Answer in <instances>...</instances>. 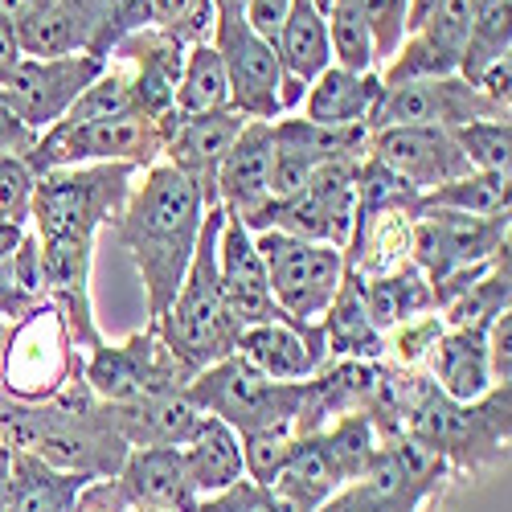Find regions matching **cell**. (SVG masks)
Instances as JSON below:
<instances>
[{"label":"cell","mask_w":512,"mask_h":512,"mask_svg":"<svg viewBox=\"0 0 512 512\" xmlns=\"http://www.w3.org/2000/svg\"><path fill=\"white\" fill-rule=\"evenodd\" d=\"M328 25V50H332V66L353 70V74H373L377 70V54H373V33L361 21V13L349 0H332V9L324 13Z\"/></svg>","instance_id":"37"},{"label":"cell","mask_w":512,"mask_h":512,"mask_svg":"<svg viewBox=\"0 0 512 512\" xmlns=\"http://www.w3.org/2000/svg\"><path fill=\"white\" fill-rule=\"evenodd\" d=\"M107 0H46L33 17L17 21V46L29 58L91 54L103 29Z\"/></svg>","instance_id":"23"},{"label":"cell","mask_w":512,"mask_h":512,"mask_svg":"<svg viewBox=\"0 0 512 512\" xmlns=\"http://www.w3.org/2000/svg\"><path fill=\"white\" fill-rule=\"evenodd\" d=\"M455 144L480 173H512V119H476L455 127Z\"/></svg>","instance_id":"39"},{"label":"cell","mask_w":512,"mask_h":512,"mask_svg":"<svg viewBox=\"0 0 512 512\" xmlns=\"http://www.w3.org/2000/svg\"><path fill=\"white\" fill-rule=\"evenodd\" d=\"M185 54H189V46H181V41L168 37L164 29L148 25L132 37H123L107 58L132 70V107L152 119H164L177 99V78H181Z\"/></svg>","instance_id":"19"},{"label":"cell","mask_w":512,"mask_h":512,"mask_svg":"<svg viewBox=\"0 0 512 512\" xmlns=\"http://www.w3.org/2000/svg\"><path fill=\"white\" fill-rule=\"evenodd\" d=\"M361 300H365V316L373 320V328L381 336H386L390 328H398L402 320L435 312V291H431V283H426V275L414 263L402 267V271L381 275V279H365L361 283Z\"/></svg>","instance_id":"33"},{"label":"cell","mask_w":512,"mask_h":512,"mask_svg":"<svg viewBox=\"0 0 512 512\" xmlns=\"http://www.w3.org/2000/svg\"><path fill=\"white\" fill-rule=\"evenodd\" d=\"M218 21H246V0H213Z\"/></svg>","instance_id":"54"},{"label":"cell","mask_w":512,"mask_h":512,"mask_svg":"<svg viewBox=\"0 0 512 512\" xmlns=\"http://www.w3.org/2000/svg\"><path fill=\"white\" fill-rule=\"evenodd\" d=\"M21 46H17V25L5 17V9H0V82H5L13 74V66L21 62Z\"/></svg>","instance_id":"51"},{"label":"cell","mask_w":512,"mask_h":512,"mask_svg":"<svg viewBox=\"0 0 512 512\" xmlns=\"http://www.w3.org/2000/svg\"><path fill=\"white\" fill-rule=\"evenodd\" d=\"M320 332H324L328 361H381V353H386V336L365 316L361 283L349 271H345V283H340L332 308L320 316Z\"/></svg>","instance_id":"30"},{"label":"cell","mask_w":512,"mask_h":512,"mask_svg":"<svg viewBox=\"0 0 512 512\" xmlns=\"http://www.w3.org/2000/svg\"><path fill=\"white\" fill-rule=\"evenodd\" d=\"M275 58H279V70L295 82H304V87L332 66L328 25L312 0H291V9L279 25V37H275Z\"/></svg>","instance_id":"32"},{"label":"cell","mask_w":512,"mask_h":512,"mask_svg":"<svg viewBox=\"0 0 512 512\" xmlns=\"http://www.w3.org/2000/svg\"><path fill=\"white\" fill-rule=\"evenodd\" d=\"M33 185H37V173L25 164V156H0V218L29 226Z\"/></svg>","instance_id":"45"},{"label":"cell","mask_w":512,"mask_h":512,"mask_svg":"<svg viewBox=\"0 0 512 512\" xmlns=\"http://www.w3.org/2000/svg\"><path fill=\"white\" fill-rule=\"evenodd\" d=\"M37 144V132L13 111V103L0 91V156H29Z\"/></svg>","instance_id":"49"},{"label":"cell","mask_w":512,"mask_h":512,"mask_svg":"<svg viewBox=\"0 0 512 512\" xmlns=\"http://www.w3.org/2000/svg\"><path fill=\"white\" fill-rule=\"evenodd\" d=\"M451 488L455 476L443 459L422 451L406 435H394L377 447L357 480H349L316 512H431Z\"/></svg>","instance_id":"5"},{"label":"cell","mask_w":512,"mask_h":512,"mask_svg":"<svg viewBox=\"0 0 512 512\" xmlns=\"http://www.w3.org/2000/svg\"><path fill=\"white\" fill-rule=\"evenodd\" d=\"M119 484L127 488L132 504L164 512H193L201 500L181 447H132L119 467Z\"/></svg>","instance_id":"24"},{"label":"cell","mask_w":512,"mask_h":512,"mask_svg":"<svg viewBox=\"0 0 512 512\" xmlns=\"http://www.w3.org/2000/svg\"><path fill=\"white\" fill-rule=\"evenodd\" d=\"M91 484V476L62 472V467L41 463L37 455L13 451L9 467V492L0 512H74L82 488Z\"/></svg>","instance_id":"29"},{"label":"cell","mask_w":512,"mask_h":512,"mask_svg":"<svg viewBox=\"0 0 512 512\" xmlns=\"http://www.w3.org/2000/svg\"><path fill=\"white\" fill-rule=\"evenodd\" d=\"M250 119H242L238 111H213V115H181L177 107L160 119L164 132V152L160 160L181 168L185 177H193L209 201V209L218 205V168L230 152V144L238 140V132Z\"/></svg>","instance_id":"17"},{"label":"cell","mask_w":512,"mask_h":512,"mask_svg":"<svg viewBox=\"0 0 512 512\" xmlns=\"http://www.w3.org/2000/svg\"><path fill=\"white\" fill-rule=\"evenodd\" d=\"M205 213H209V201L201 185L185 177L181 168L156 160L136 177L123 209L107 226L144 283L148 324H156L168 312V304L177 300L205 226Z\"/></svg>","instance_id":"2"},{"label":"cell","mask_w":512,"mask_h":512,"mask_svg":"<svg viewBox=\"0 0 512 512\" xmlns=\"http://www.w3.org/2000/svg\"><path fill=\"white\" fill-rule=\"evenodd\" d=\"M312 5H316L320 13H328V9H332V0H312Z\"/></svg>","instance_id":"56"},{"label":"cell","mask_w":512,"mask_h":512,"mask_svg":"<svg viewBox=\"0 0 512 512\" xmlns=\"http://www.w3.org/2000/svg\"><path fill=\"white\" fill-rule=\"evenodd\" d=\"M459 74V58L447 54L443 46H435L426 33H406L402 46L390 54V62L377 70L381 87H394V82H422V78H451Z\"/></svg>","instance_id":"38"},{"label":"cell","mask_w":512,"mask_h":512,"mask_svg":"<svg viewBox=\"0 0 512 512\" xmlns=\"http://www.w3.org/2000/svg\"><path fill=\"white\" fill-rule=\"evenodd\" d=\"M287 9H291V0H246V25L259 33L263 41H271V46H275Z\"/></svg>","instance_id":"50"},{"label":"cell","mask_w":512,"mask_h":512,"mask_svg":"<svg viewBox=\"0 0 512 512\" xmlns=\"http://www.w3.org/2000/svg\"><path fill=\"white\" fill-rule=\"evenodd\" d=\"M345 472L336 467L324 435H295L291 455L283 463L279 480L271 484V492L291 508V512H316L320 504H328L340 488H345Z\"/></svg>","instance_id":"27"},{"label":"cell","mask_w":512,"mask_h":512,"mask_svg":"<svg viewBox=\"0 0 512 512\" xmlns=\"http://www.w3.org/2000/svg\"><path fill=\"white\" fill-rule=\"evenodd\" d=\"M46 0H0V9H5V17L17 25V21H25V17H33Z\"/></svg>","instance_id":"53"},{"label":"cell","mask_w":512,"mask_h":512,"mask_svg":"<svg viewBox=\"0 0 512 512\" xmlns=\"http://www.w3.org/2000/svg\"><path fill=\"white\" fill-rule=\"evenodd\" d=\"M5 340H9V324L0 320V369H5ZM0 394H5V390H0Z\"/></svg>","instance_id":"55"},{"label":"cell","mask_w":512,"mask_h":512,"mask_svg":"<svg viewBox=\"0 0 512 512\" xmlns=\"http://www.w3.org/2000/svg\"><path fill=\"white\" fill-rule=\"evenodd\" d=\"M209 46L222 54V66L230 78V111H238L242 119L275 123L283 70L271 41H263L246 21H218Z\"/></svg>","instance_id":"15"},{"label":"cell","mask_w":512,"mask_h":512,"mask_svg":"<svg viewBox=\"0 0 512 512\" xmlns=\"http://www.w3.org/2000/svg\"><path fill=\"white\" fill-rule=\"evenodd\" d=\"M82 369V353L74 349L70 324L54 304H33L25 316L9 324L5 340V369H0V390L13 402H50L66 390V381Z\"/></svg>","instance_id":"8"},{"label":"cell","mask_w":512,"mask_h":512,"mask_svg":"<svg viewBox=\"0 0 512 512\" xmlns=\"http://www.w3.org/2000/svg\"><path fill=\"white\" fill-rule=\"evenodd\" d=\"M357 164L361 160L320 164L304 189H295L291 197H271L246 230L250 234L279 230L304 242H324L345 250L357 222Z\"/></svg>","instance_id":"10"},{"label":"cell","mask_w":512,"mask_h":512,"mask_svg":"<svg viewBox=\"0 0 512 512\" xmlns=\"http://www.w3.org/2000/svg\"><path fill=\"white\" fill-rule=\"evenodd\" d=\"M25 234H29L25 222H5V218H0V267L13 263V254H17V246L25 242Z\"/></svg>","instance_id":"52"},{"label":"cell","mask_w":512,"mask_h":512,"mask_svg":"<svg viewBox=\"0 0 512 512\" xmlns=\"http://www.w3.org/2000/svg\"><path fill=\"white\" fill-rule=\"evenodd\" d=\"M185 467H189V480L197 488V496H213V492H226L238 480H246L242 472V439L238 431L222 418H201V426L193 431V439L181 447Z\"/></svg>","instance_id":"31"},{"label":"cell","mask_w":512,"mask_h":512,"mask_svg":"<svg viewBox=\"0 0 512 512\" xmlns=\"http://www.w3.org/2000/svg\"><path fill=\"white\" fill-rule=\"evenodd\" d=\"M422 205L472 213V218H496V213H508L512 205V173H480V168H472L467 177L431 189L422 197Z\"/></svg>","instance_id":"36"},{"label":"cell","mask_w":512,"mask_h":512,"mask_svg":"<svg viewBox=\"0 0 512 512\" xmlns=\"http://www.w3.org/2000/svg\"><path fill=\"white\" fill-rule=\"evenodd\" d=\"M218 283H222V300L230 316L242 328L283 320L275 308L271 283H267L263 254L254 246V234L238 218H230V213L222 218V230H218Z\"/></svg>","instance_id":"18"},{"label":"cell","mask_w":512,"mask_h":512,"mask_svg":"<svg viewBox=\"0 0 512 512\" xmlns=\"http://www.w3.org/2000/svg\"><path fill=\"white\" fill-rule=\"evenodd\" d=\"M136 177L127 164H74L50 168L33 185L29 230L41 250V300L62 312L78 353L107 340L95 316V246Z\"/></svg>","instance_id":"1"},{"label":"cell","mask_w":512,"mask_h":512,"mask_svg":"<svg viewBox=\"0 0 512 512\" xmlns=\"http://www.w3.org/2000/svg\"><path fill=\"white\" fill-rule=\"evenodd\" d=\"M369 156L406 181L418 197L472 173V164L455 144V132H443V127H377L369 136Z\"/></svg>","instance_id":"16"},{"label":"cell","mask_w":512,"mask_h":512,"mask_svg":"<svg viewBox=\"0 0 512 512\" xmlns=\"http://www.w3.org/2000/svg\"><path fill=\"white\" fill-rule=\"evenodd\" d=\"M476 119H508V111L492 107L472 82L451 74L381 87V99L369 115V132H377V127H443V132H455V127Z\"/></svg>","instance_id":"13"},{"label":"cell","mask_w":512,"mask_h":512,"mask_svg":"<svg viewBox=\"0 0 512 512\" xmlns=\"http://www.w3.org/2000/svg\"><path fill=\"white\" fill-rule=\"evenodd\" d=\"M132 496H127V488L119 484V476L111 480H91L87 488H82L74 512H132Z\"/></svg>","instance_id":"48"},{"label":"cell","mask_w":512,"mask_h":512,"mask_svg":"<svg viewBox=\"0 0 512 512\" xmlns=\"http://www.w3.org/2000/svg\"><path fill=\"white\" fill-rule=\"evenodd\" d=\"M160 152H164L160 119L132 107V111L91 119V123L58 119L54 127H46L37 136L25 164L37 177L50 173V168H74V164H127L136 173H144V168L160 160Z\"/></svg>","instance_id":"6"},{"label":"cell","mask_w":512,"mask_h":512,"mask_svg":"<svg viewBox=\"0 0 512 512\" xmlns=\"http://www.w3.org/2000/svg\"><path fill=\"white\" fill-rule=\"evenodd\" d=\"M443 328L447 324L439 312H422L414 320H402L398 328L386 332V353H381V361L394 365V369H426Z\"/></svg>","instance_id":"41"},{"label":"cell","mask_w":512,"mask_h":512,"mask_svg":"<svg viewBox=\"0 0 512 512\" xmlns=\"http://www.w3.org/2000/svg\"><path fill=\"white\" fill-rule=\"evenodd\" d=\"M508 230L512 218L496 213V218H472V213L455 209H431L422 205L414 218V246L410 263L426 275V283H443L467 267L492 263L500 250H508Z\"/></svg>","instance_id":"12"},{"label":"cell","mask_w":512,"mask_h":512,"mask_svg":"<svg viewBox=\"0 0 512 512\" xmlns=\"http://www.w3.org/2000/svg\"><path fill=\"white\" fill-rule=\"evenodd\" d=\"M103 66L107 58H95V54H58V58L25 54L13 66V74L0 82V91L13 103V111L41 136L74 107V99L103 74Z\"/></svg>","instance_id":"14"},{"label":"cell","mask_w":512,"mask_h":512,"mask_svg":"<svg viewBox=\"0 0 512 512\" xmlns=\"http://www.w3.org/2000/svg\"><path fill=\"white\" fill-rule=\"evenodd\" d=\"M152 25V0H107V13H103V29L95 37V58H107L123 37H132L140 29Z\"/></svg>","instance_id":"44"},{"label":"cell","mask_w":512,"mask_h":512,"mask_svg":"<svg viewBox=\"0 0 512 512\" xmlns=\"http://www.w3.org/2000/svg\"><path fill=\"white\" fill-rule=\"evenodd\" d=\"M500 312H512V246L500 250L488 263V271L467 291H459L439 316L447 328H480L484 332Z\"/></svg>","instance_id":"34"},{"label":"cell","mask_w":512,"mask_h":512,"mask_svg":"<svg viewBox=\"0 0 512 512\" xmlns=\"http://www.w3.org/2000/svg\"><path fill=\"white\" fill-rule=\"evenodd\" d=\"M381 99V78L373 74H353L328 66L320 78L308 82V95L300 115L320 123V127H369V115Z\"/></svg>","instance_id":"28"},{"label":"cell","mask_w":512,"mask_h":512,"mask_svg":"<svg viewBox=\"0 0 512 512\" xmlns=\"http://www.w3.org/2000/svg\"><path fill=\"white\" fill-rule=\"evenodd\" d=\"M107 414H111V426L119 431V439L127 447H185L193 439V431L201 426V418H205L185 390L107 406Z\"/></svg>","instance_id":"25"},{"label":"cell","mask_w":512,"mask_h":512,"mask_svg":"<svg viewBox=\"0 0 512 512\" xmlns=\"http://www.w3.org/2000/svg\"><path fill=\"white\" fill-rule=\"evenodd\" d=\"M173 107L181 115H213V111H230V78L222 66V54L201 41L189 46L181 78H177V99Z\"/></svg>","instance_id":"35"},{"label":"cell","mask_w":512,"mask_h":512,"mask_svg":"<svg viewBox=\"0 0 512 512\" xmlns=\"http://www.w3.org/2000/svg\"><path fill=\"white\" fill-rule=\"evenodd\" d=\"M414 205H381L357 213L349 246H345V271L353 279H381L390 271L410 267V246H414Z\"/></svg>","instance_id":"22"},{"label":"cell","mask_w":512,"mask_h":512,"mask_svg":"<svg viewBox=\"0 0 512 512\" xmlns=\"http://www.w3.org/2000/svg\"><path fill=\"white\" fill-rule=\"evenodd\" d=\"M119 111H132V70L115 58H107L103 74L74 99V107L62 119L66 123H91V119H107Z\"/></svg>","instance_id":"40"},{"label":"cell","mask_w":512,"mask_h":512,"mask_svg":"<svg viewBox=\"0 0 512 512\" xmlns=\"http://www.w3.org/2000/svg\"><path fill=\"white\" fill-rule=\"evenodd\" d=\"M234 353L271 381H308L328 365L320 324H291V320L242 328Z\"/></svg>","instance_id":"20"},{"label":"cell","mask_w":512,"mask_h":512,"mask_svg":"<svg viewBox=\"0 0 512 512\" xmlns=\"http://www.w3.org/2000/svg\"><path fill=\"white\" fill-rule=\"evenodd\" d=\"M271 164H275V136L271 123L250 119L238 140L230 144L222 168H218V205L238 218L242 226H250L263 213V205L271 201Z\"/></svg>","instance_id":"21"},{"label":"cell","mask_w":512,"mask_h":512,"mask_svg":"<svg viewBox=\"0 0 512 512\" xmlns=\"http://www.w3.org/2000/svg\"><path fill=\"white\" fill-rule=\"evenodd\" d=\"M132 512H164V508H144V504H136Z\"/></svg>","instance_id":"57"},{"label":"cell","mask_w":512,"mask_h":512,"mask_svg":"<svg viewBox=\"0 0 512 512\" xmlns=\"http://www.w3.org/2000/svg\"><path fill=\"white\" fill-rule=\"evenodd\" d=\"M226 209L213 205L205 213V226L193 250V263L185 271V283L177 291V300L168 304V312L152 324L160 332V340L173 357L189 369L201 373L209 365L226 361L238 349L242 324L230 316L226 300H222V283H218V230H222Z\"/></svg>","instance_id":"4"},{"label":"cell","mask_w":512,"mask_h":512,"mask_svg":"<svg viewBox=\"0 0 512 512\" xmlns=\"http://www.w3.org/2000/svg\"><path fill=\"white\" fill-rule=\"evenodd\" d=\"M193 512H291L271 488L254 484V480H238L234 488L226 492H213V496H201Z\"/></svg>","instance_id":"46"},{"label":"cell","mask_w":512,"mask_h":512,"mask_svg":"<svg viewBox=\"0 0 512 512\" xmlns=\"http://www.w3.org/2000/svg\"><path fill=\"white\" fill-rule=\"evenodd\" d=\"M242 439V472L246 480L271 488L283 472V463L291 455L295 431L291 426H271V431H254V435H238Z\"/></svg>","instance_id":"42"},{"label":"cell","mask_w":512,"mask_h":512,"mask_svg":"<svg viewBox=\"0 0 512 512\" xmlns=\"http://www.w3.org/2000/svg\"><path fill=\"white\" fill-rule=\"evenodd\" d=\"M398 435L451 467L455 484H480L508 472L512 386H492L476 402H451L422 369H394Z\"/></svg>","instance_id":"3"},{"label":"cell","mask_w":512,"mask_h":512,"mask_svg":"<svg viewBox=\"0 0 512 512\" xmlns=\"http://www.w3.org/2000/svg\"><path fill=\"white\" fill-rule=\"evenodd\" d=\"M304 386L308 381H271L254 365H246L238 353H230L226 361L193 373L185 394L201 414L222 418L238 435H254V431H271V426H291L295 431V414L304 406Z\"/></svg>","instance_id":"7"},{"label":"cell","mask_w":512,"mask_h":512,"mask_svg":"<svg viewBox=\"0 0 512 512\" xmlns=\"http://www.w3.org/2000/svg\"><path fill=\"white\" fill-rule=\"evenodd\" d=\"M82 381L107 406L140 402L152 394L189 390L193 373L173 357V349L160 340L152 324L132 332L127 340H103L99 349L82 353Z\"/></svg>","instance_id":"11"},{"label":"cell","mask_w":512,"mask_h":512,"mask_svg":"<svg viewBox=\"0 0 512 512\" xmlns=\"http://www.w3.org/2000/svg\"><path fill=\"white\" fill-rule=\"evenodd\" d=\"M349 5L361 13V21L373 33V54H377V70H381L406 37L410 0H349Z\"/></svg>","instance_id":"43"},{"label":"cell","mask_w":512,"mask_h":512,"mask_svg":"<svg viewBox=\"0 0 512 512\" xmlns=\"http://www.w3.org/2000/svg\"><path fill=\"white\" fill-rule=\"evenodd\" d=\"M488 365L496 386H512V312H500L488 324Z\"/></svg>","instance_id":"47"},{"label":"cell","mask_w":512,"mask_h":512,"mask_svg":"<svg viewBox=\"0 0 512 512\" xmlns=\"http://www.w3.org/2000/svg\"><path fill=\"white\" fill-rule=\"evenodd\" d=\"M435 381V390L451 402H476L484 398L496 381L488 365V328H443L439 345L422 369Z\"/></svg>","instance_id":"26"},{"label":"cell","mask_w":512,"mask_h":512,"mask_svg":"<svg viewBox=\"0 0 512 512\" xmlns=\"http://www.w3.org/2000/svg\"><path fill=\"white\" fill-rule=\"evenodd\" d=\"M254 246L263 254L279 316L291 324H320V316L336 300L340 283H345V250L324 242H304L279 230L254 234Z\"/></svg>","instance_id":"9"}]
</instances>
